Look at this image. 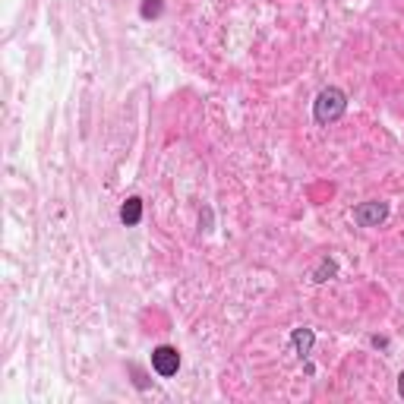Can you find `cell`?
<instances>
[{
    "label": "cell",
    "mask_w": 404,
    "mask_h": 404,
    "mask_svg": "<svg viewBox=\"0 0 404 404\" xmlns=\"http://www.w3.org/2000/svg\"><path fill=\"white\" fill-rule=\"evenodd\" d=\"M345 114H347V92L345 89H338V85H326V89L316 95V101H313V120L319 126L338 124Z\"/></svg>",
    "instance_id": "cell-1"
},
{
    "label": "cell",
    "mask_w": 404,
    "mask_h": 404,
    "mask_svg": "<svg viewBox=\"0 0 404 404\" xmlns=\"http://www.w3.org/2000/svg\"><path fill=\"white\" fill-rule=\"evenodd\" d=\"M388 215H392V206L382 202V199H367V202H360V206L354 208V221L360 227H379Z\"/></svg>",
    "instance_id": "cell-2"
},
{
    "label": "cell",
    "mask_w": 404,
    "mask_h": 404,
    "mask_svg": "<svg viewBox=\"0 0 404 404\" xmlns=\"http://www.w3.org/2000/svg\"><path fill=\"white\" fill-rule=\"evenodd\" d=\"M152 369L161 376V379H171V376H177V369H180V351L174 345H158L152 351Z\"/></svg>",
    "instance_id": "cell-3"
},
{
    "label": "cell",
    "mask_w": 404,
    "mask_h": 404,
    "mask_svg": "<svg viewBox=\"0 0 404 404\" xmlns=\"http://www.w3.org/2000/svg\"><path fill=\"white\" fill-rule=\"evenodd\" d=\"M313 345H316V332H313V328L303 326V328H294V332H291V347L297 351L300 360H307L309 351H313Z\"/></svg>",
    "instance_id": "cell-4"
},
{
    "label": "cell",
    "mask_w": 404,
    "mask_h": 404,
    "mask_svg": "<svg viewBox=\"0 0 404 404\" xmlns=\"http://www.w3.org/2000/svg\"><path fill=\"white\" fill-rule=\"evenodd\" d=\"M335 275H338V262H335L332 256H322V259L316 262V268L309 272V281H313V285H326V281H332Z\"/></svg>",
    "instance_id": "cell-5"
},
{
    "label": "cell",
    "mask_w": 404,
    "mask_h": 404,
    "mask_svg": "<svg viewBox=\"0 0 404 404\" xmlns=\"http://www.w3.org/2000/svg\"><path fill=\"white\" fill-rule=\"evenodd\" d=\"M120 221H124L126 227H136L139 221H143V199L139 196H130L120 206Z\"/></svg>",
    "instance_id": "cell-6"
},
{
    "label": "cell",
    "mask_w": 404,
    "mask_h": 404,
    "mask_svg": "<svg viewBox=\"0 0 404 404\" xmlns=\"http://www.w3.org/2000/svg\"><path fill=\"white\" fill-rule=\"evenodd\" d=\"M165 13V0H143L139 4V16L143 19H158Z\"/></svg>",
    "instance_id": "cell-7"
},
{
    "label": "cell",
    "mask_w": 404,
    "mask_h": 404,
    "mask_svg": "<svg viewBox=\"0 0 404 404\" xmlns=\"http://www.w3.org/2000/svg\"><path fill=\"white\" fill-rule=\"evenodd\" d=\"M130 369H133V376H136V388H149V382H145L143 369H139V367H130Z\"/></svg>",
    "instance_id": "cell-8"
},
{
    "label": "cell",
    "mask_w": 404,
    "mask_h": 404,
    "mask_svg": "<svg viewBox=\"0 0 404 404\" xmlns=\"http://www.w3.org/2000/svg\"><path fill=\"white\" fill-rule=\"evenodd\" d=\"M369 345H373V347H386L388 341H386V338H369Z\"/></svg>",
    "instance_id": "cell-9"
},
{
    "label": "cell",
    "mask_w": 404,
    "mask_h": 404,
    "mask_svg": "<svg viewBox=\"0 0 404 404\" xmlns=\"http://www.w3.org/2000/svg\"><path fill=\"white\" fill-rule=\"evenodd\" d=\"M398 395H401V398H404V373L398 376Z\"/></svg>",
    "instance_id": "cell-10"
}]
</instances>
